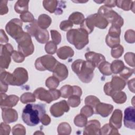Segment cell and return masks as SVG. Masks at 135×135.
<instances>
[{
  "mask_svg": "<svg viewBox=\"0 0 135 135\" xmlns=\"http://www.w3.org/2000/svg\"><path fill=\"white\" fill-rule=\"evenodd\" d=\"M45 114V104H28L23 110L22 118L27 126L33 127L38 124Z\"/></svg>",
  "mask_w": 135,
  "mask_h": 135,
  "instance_id": "6da1fadb",
  "label": "cell"
},
{
  "mask_svg": "<svg viewBox=\"0 0 135 135\" xmlns=\"http://www.w3.org/2000/svg\"><path fill=\"white\" fill-rule=\"evenodd\" d=\"M71 68L83 83L90 82L93 78L95 66L88 61L81 59L76 60L72 64Z\"/></svg>",
  "mask_w": 135,
  "mask_h": 135,
  "instance_id": "7a4b0ae2",
  "label": "cell"
},
{
  "mask_svg": "<svg viewBox=\"0 0 135 135\" xmlns=\"http://www.w3.org/2000/svg\"><path fill=\"white\" fill-rule=\"evenodd\" d=\"M88 33L84 30L80 28L71 29L66 33L68 41L74 45L78 50L82 49L89 43V37Z\"/></svg>",
  "mask_w": 135,
  "mask_h": 135,
  "instance_id": "3957f363",
  "label": "cell"
},
{
  "mask_svg": "<svg viewBox=\"0 0 135 135\" xmlns=\"http://www.w3.org/2000/svg\"><path fill=\"white\" fill-rule=\"evenodd\" d=\"M25 28L31 36L35 37L38 42L41 44L46 43L49 40V34L46 30L40 28L38 24L37 20L32 22L30 24L27 25Z\"/></svg>",
  "mask_w": 135,
  "mask_h": 135,
  "instance_id": "277c9868",
  "label": "cell"
},
{
  "mask_svg": "<svg viewBox=\"0 0 135 135\" xmlns=\"http://www.w3.org/2000/svg\"><path fill=\"white\" fill-rule=\"evenodd\" d=\"M98 14L104 17L109 23H110L113 25L121 28L123 25L124 22L122 17L110 7L103 5L99 8Z\"/></svg>",
  "mask_w": 135,
  "mask_h": 135,
  "instance_id": "5b68a950",
  "label": "cell"
},
{
  "mask_svg": "<svg viewBox=\"0 0 135 135\" xmlns=\"http://www.w3.org/2000/svg\"><path fill=\"white\" fill-rule=\"evenodd\" d=\"M59 62L52 55H45L37 58L35 62V67L38 71L48 70L53 72Z\"/></svg>",
  "mask_w": 135,
  "mask_h": 135,
  "instance_id": "8992f818",
  "label": "cell"
},
{
  "mask_svg": "<svg viewBox=\"0 0 135 135\" xmlns=\"http://www.w3.org/2000/svg\"><path fill=\"white\" fill-rule=\"evenodd\" d=\"M18 51L21 52L25 57L31 55L34 51V46L33 44L31 35L27 32H24L23 36L17 40Z\"/></svg>",
  "mask_w": 135,
  "mask_h": 135,
  "instance_id": "52a82bcc",
  "label": "cell"
},
{
  "mask_svg": "<svg viewBox=\"0 0 135 135\" xmlns=\"http://www.w3.org/2000/svg\"><path fill=\"white\" fill-rule=\"evenodd\" d=\"M22 21L18 18L10 20L5 26L7 33L16 41L21 38L24 32L22 29Z\"/></svg>",
  "mask_w": 135,
  "mask_h": 135,
  "instance_id": "ba28073f",
  "label": "cell"
},
{
  "mask_svg": "<svg viewBox=\"0 0 135 135\" xmlns=\"http://www.w3.org/2000/svg\"><path fill=\"white\" fill-rule=\"evenodd\" d=\"M14 50L12 45L7 43L5 45L1 44L0 66L1 69H7L11 61V56Z\"/></svg>",
  "mask_w": 135,
  "mask_h": 135,
  "instance_id": "9c48e42d",
  "label": "cell"
},
{
  "mask_svg": "<svg viewBox=\"0 0 135 135\" xmlns=\"http://www.w3.org/2000/svg\"><path fill=\"white\" fill-rule=\"evenodd\" d=\"M43 5L44 8L51 13L61 15L63 8L65 7V2L57 1H43Z\"/></svg>",
  "mask_w": 135,
  "mask_h": 135,
  "instance_id": "30bf717a",
  "label": "cell"
},
{
  "mask_svg": "<svg viewBox=\"0 0 135 135\" xmlns=\"http://www.w3.org/2000/svg\"><path fill=\"white\" fill-rule=\"evenodd\" d=\"M13 74V85L21 86L25 84L28 79L27 70L21 67L15 69Z\"/></svg>",
  "mask_w": 135,
  "mask_h": 135,
  "instance_id": "8fae6325",
  "label": "cell"
},
{
  "mask_svg": "<svg viewBox=\"0 0 135 135\" xmlns=\"http://www.w3.org/2000/svg\"><path fill=\"white\" fill-rule=\"evenodd\" d=\"M69 110L70 107L68 102L65 100H62L53 104L50 108V112L53 117L57 118L63 115Z\"/></svg>",
  "mask_w": 135,
  "mask_h": 135,
  "instance_id": "7c38bea8",
  "label": "cell"
},
{
  "mask_svg": "<svg viewBox=\"0 0 135 135\" xmlns=\"http://www.w3.org/2000/svg\"><path fill=\"white\" fill-rule=\"evenodd\" d=\"M134 110L133 107H129L125 109L124 112V125L126 128L132 130L135 129Z\"/></svg>",
  "mask_w": 135,
  "mask_h": 135,
  "instance_id": "4fadbf2b",
  "label": "cell"
},
{
  "mask_svg": "<svg viewBox=\"0 0 135 135\" xmlns=\"http://www.w3.org/2000/svg\"><path fill=\"white\" fill-rule=\"evenodd\" d=\"M19 100V98L16 95H7L5 93H1V108H12L15 106Z\"/></svg>",
  "mask_w": 135,
  "mask_h": 135,
  "instance_id": "5bb4252c",
  "label": "cell"
},
{
  "mask_svg": "<svg viewBox=\"0 0 135 135\" xmlns=\"http://www.w3.org/2000/svg\"><path fill=\"white\" fill-rule=\"evenodd\" d=\"M33 94L37 99L45 101L47 103H50L54 100L50 90H46L43 88H37L34 91Z\"/></svg>",
  "mask_w": 135,
  "mask_h": 135,
  "instance_id": "9a60e30c",
  "label": "cell"
},
{
  "mask_svg": "<svg viewBox=\"0 0 135 135\" xmlns=\"http://www.w3.org/2000/svg\"><path fill=\"white\" fill-rule=\"evenodd\" d=\"M2 116L4 122L10 123L16 121L18 119V113L17 111L10 108L2 109Z\"/></svg>",
  "mask_w": 135,
  "mask_h": 135,
  "instance_id": "2e32d148",
  "label": "cell"
},
{
  "mask_svg": "<svg viewBox=\"0 0 135 135\" xmlns=\"http://www.w3.org/2000/svg\"><path fill=\"white\" fill-rule=\"evenodd\" d=\"M100 123L98 120H92L87 122L83 130V134H100Z\"/></svg>",
  "mask_w": 135,
  "mask_h": 135,
  "instance_id": "e0dca14e",
  "label": "cell"
},
{
  "mask_svg": "<svg viewBox=\"0 0 135 135\" xmlns=\"http://www.w3.org/2000/svg\"><path fill=\"white\" fill-rule=\"evenodd\" d=\"M91 21L92 25L101 29L105 28L108 25V22L102 16L98 13L90 15L87 17Z\"/></svg>",
  "mask_w": 135,
  "mask_h": 135,
  "instance_id": "ac0fdd59",
  "label": "cell"
},
{
  "mask_svg": "<svg viewBox=\"0 0 135 135\" xmlns=\"http://www.w3.org/2000/svg\"><path fill=\"white\" fill-rule=\"evenodd\" d=\"M69 74L67 67L65 65L58 62L53 71V76L56 78L60 81L65 80Z\"/></svg>",
  "mask_w": 135,
  "mask_h": 135,
  "instance_id": "d6986e66",
  "label": "cell"
},
{
  "mask_svg": "<svg viewBox=\"0 0 135 135\" xmlns=\"http://www.w3.org/2000/svg\"><path fill=\"white\" fill-rule=\"evenodd\" d=\"M85 57L86 61L91 62L95 68H98L102 62L105 61V57L102 54L92 51L86 52Z\"/></svg>",
  "mask_w": 135,
  "mask_h": 135,
  "instance_id": "ffe728a7",
  "label": "cell"
},
{
  "mask_svg": "<svg viewBox=\"0 0 135 135\" xmlns=\"http://www.w3.org/2000/svg\"><path fill=\"white\" fill-rule=\"evenodd\" d=\"M95 109L96 113L102 117H107L112 112L113 106L112 104L100 102L95 106Z\"/></svg>",
  "mask_w": 135,
  "mask_h": 135,
  "instance_id": "44dd1931",
  "label": "cell"
},
{
  "mask_svg": "<svg viewBox=\"0 0 135 135\" xmlns=\"http://www.w3.org/2000/svg\"><path fill=\"white\" fill-rule=\"evenodd\" d=\"M122 112L121 110L115 109L109 120V124L117 129H119L122 126Z\"/></svg>",
  "mask_w": 135,
  "mask_h": 135,
  "instance_id": "7402d4cb",
  "label": "cell"
},
{
  "mask_svg": "<svg viewBox=\"0 0 135 135\" xmlns=\"http://www.w3.org/2000/svg\"><path fill=\"white\" fill-rule=\"evenodd\" d=\"M110 82L114 91H119L122 90L124 88L127 83L126 80L118 76H112L111 81Z\"/></svg>",
  "mask_w": 135,
  "mask_h": 135,
  "instance_id": "603a6c76",
  "label": "cell"
},
{
  "mask_svg": "<svg viewBox=\"0 0 135 135\" xmlns=\"http://www.w3.org/2000/svg\"><path fill=\"white\" fill-rule=\"evenodd\" d=\"M58 57L62 60H66L72 57L74 54L73 50L69 46H64L59 48L56 51Z\"/></svg>",
  "mask_w": 135,
  "mask_h": 135,
  "instance_id": "cb8c5ba5",
  "label": "cell"
},
{
  "mask_svg": "<svg viewBox=\"0 0 135 135\" xmlns=\"http://www.w3.org/2000/svg\"><path fill=\"white\" fill-rule=\"evenodd\" d=\"M37 21L38 26L44 30H46L52 23L51 18L47 15L43 14L39 16Z\"/></svg>",
  "mask_w": 135,
  "mask_h": 135,
  "instance_id": "d4e9b609",
  "label": "cell"
},
{
  "mask_svg": "<svg viewBox=\"0 0 135 135\" xmlns=\"http://www.w3.org/2000/svg\"><path fill=\"white\" fill-rule=\"evenodd\" d=\"M29 1L19 0L17 1L14 6L15 11L19 14H23L28 12Z\"/></svg>",
  "mask_w": 135,
  "mask_h": 135,
  "instance_id": "484cf974",
  "label": "cell"
},
{
  "mask_svg": "<svg viewBox=\"0 0 135 135\" xmlns=\"http://www.w3.org/2000/svg\"><path fill=\"white\" fill-rule=\"evenodd\" d=\"M134 1H126V0H122V1H116V5L124 10V11H129L132 10V12L134 13Z\"/></svg>",
  "mask_w": 135,
  "mask_h": 135,
  "instance_id": "4316f807",
  "label": "cell"
},
{
  "mask_svg": "<svg viewBox=\"0 0 135 135\" xmlns=\"http://www.w3.org/2000/svg\"><path fill=\"white\" fill-rule=\"evenodd\" d=\"M114 102L118 104L124 103L127 99L126 94L122 91H115L111 96Z\"/></svg>",
  "mask_w": 135,
  "mask_h": 135,
  "instance_id": "83f0119b",
  "label": "cell"
},
{
  "mask_svg": "<svg viewBox=\"0 0 135 135\" xmlns=\"http://www.w3.org/2000/svg\"><path fill=\"white\" fill-rule=\"evenodd\" d=\"M124 66L123 62L120 60H114L111 64H110L111 72L114 74L119 73L123 70Z\"/></svg>",
  "mask_w": 135,
  "mask_h": 135,
  "instance_id": "f1b7e54d",
  "label": "cell"
},
{
  "mask_svg": "<svg viewBox=\"0 0 135 135\" xmlns=\"http://www.w3.org/2000/svg\"><path fill=\"white\" fill-rule=\"evenodd\" d=\"M120 134L118 129L109 124H104L100 130V134Z\"/></svg>",
  "mask_w": 135,
  "mask_h": 135,
  "instance_id": "f546056e",
  "label": "cell"
},
{
  "mask_svg": "<svg viewBox=\"0 0 135 135\" xmlns=\"http://www.w3.org/2000/svg\"><path fill=\"white\" fill-rule=\"evenodd\" d=\"M84 15L79 12H75L72 13L69 17V20L74 24H81L84 20Z\"/></svg>",
  "mask_w": 135,
  "mask_h": 135,
  "instance_id": "4dcf8cb0",
  "label": "cell"
},
{
  "mask_svg": "<svg viewBox=\"0 0 135 135\" xmlns=\"http://www.w3.org/2000/svg\"><path fill=\"white\" fill-rule=\"evenodd\" d=\"M98 68L100 72L104 75L108 76L112 73L111 70L110 64L106 61L102 62Z\"/></svg>",
  "mask_w": 135,
  "mask_h": 135,
  "instance_id": "1f68e13d",
  "label": "cell"
},
{
  "mask_svg": "<svg viewBox=\"0 0 135 135\" xmlns=\"http://www.w3.org/2000/svg\"><path fill=\"white\" fill-rule=\"evenodd\" d=\"M71 128L67 122H62L57 127V133L59 134H70L71 132Z\"/></svg>",
  "mask_w": 135,
  "mask_h": 135,
  "instance_id": "d6a6232c",
  "label": "cell"
},
{
  "mask_svg": "<svg viewBox=\"0 0 135 135\" xmlns=\"http://www.w3.org/2000/svg\"><path fill=\"white\" fill-rule=\"evenodd\" d=\"M88 122L87 117L83 114H79L75 117L74 119V124L78 127H85Z\"/></svg>",
  "mask_w": 135,
  "mask_h": 135,
  "instance_id": "836d02e7",
  "label": "cell"
},
{
  "mask_svg": "<svg viewBox=\"0 0 135 135\" xmlns=\"http://www.w3.org/2000/svg\"><path fill=\"white\" fill-rule=\"evenodd\" d=\"M61 96L64 98H69L73 94V87L70 85H65L60 90Z\"/></svg>",
  "mask_w": 135,
  "mask_h": 135,
  "instance_id": "e575fe53",
  "label": "cell"
},
{
  "mask_svg": "<svg viewBox=\"0 0 135 135\" xmlns=\"http://www.w3.org/2000/svg\"><path fill=\"white\" fill-rule=\"evenodd\" d=\"M60 81L55 76L49 77L45 81V85L49 89H55L59 85Z\"/></svg>",
  "mask_w": 135,
  "mask_h": 135,
  "instance_id": "d590c367",
  "label": "cell"
},
{
  "mask_svg": "<svg viewBox=\"0 0 135 135\" xmlns=\"http://www.w3.org/2000/svg\"><path fill=\"white\" fill-rule=\"evenodd\" d=\"M80 28L85 31L88 34H89L91 33L93 31L94 26L92 25L89 19L86 17L80 24Z\"/></svg>",
  "mask_w": 135,
  "mask_h": 135,
  "instance_id": "8d00e7d4",
  "label": "cell"
},
{
  "mask_svg": "<svg viewBox=\"0 0 135 135\" xmlns=\"http://www.w3.org/2000/svg\"><path fill=\"white\" fill-rule=\"evenodd\" d=\"M21 101L22 103L25 104L29 102H35V97L34 94L31 92L24 93L21 96Z\"/></svg>",
  "mask_w": 135,
  "mask_h": 135,
  "instance_id": "74e56055",
  "label": "cell"
},
{
  "mask_svg": "<svg viewBox=\"0 0 135 135\" xmlns=\"http://www.w3.org/2000/svg\"><path fill=\"white\" fill-rule=\"evenodd\" d=\"M120 42V37H112L108 34L106 36L105 42L111 48H113L119 44Z\"/></svg>",
  "mask_w": 135,
  "mask_h": 135,
  "instance_id": "f35d334b",
  "label": "cell"
},
{
  "mask_svg": "<svg viewBox=\"0 0 135 135\" xmlns=\"http://www.w3.org/2000/svg\"><path fill=\"white\" fill-rule=\"evenodd\" d=\"M68 103L69 105L72 108L77 107L81 103L80 97L75 94H73L68 98Z\"/></svg>",
  "mask_w": 135,
  "mask_h": 135,
  "instance_id": "ab89813d",
  "label": "cell"
},
{
  "mask_svg": "<svg viewBox=\"0 0 135 135\" xmlns=\"http://www.w3.org/2000/svg\"><path fill=\"white\" fill-rule=\"evenodd\" d=\"M124 52L123 46L120 44L112 48L111 54V56L115 59H118L121 56Z\"/></svg>",
  "mask_w": 135,
  "mask_h": 135,
  "instance_id": "60d3db41",
  "label": "cell"
},
{
  "mask_svg": "<svg viewBox=\"0 0 135 135\" xmlns=\"http://www.w3.org/2000/svg\"><path fill=\"white\" fill-rule=\"evenodd\" d=\"M100 102V100L97 97L93 95H89L86 97L84 101L85 105H90L93 108Z\"/></svg>",
  "mask_w": 135,
  "mask_h": 135,
  "instance_id": "b9f144b4",
  "label": "cell"
},
{
  "mask_svg": "<svg viewBox=\"0 0 135 135\" xmlns=\"http://www.w3.org/2000/svg\"><path fill=\"white\" fill-rule=\"evenodd\" d=\"M134 69H130L127 66H124L123 70L119 73L121 78L124 80H127L134 73Z\"/></svg>",
  "mask_w": 135,
  "mask_h": 135,
  "instance_id": "7bdbcfd3",
  "label": "cell"
},
{
  "mask_svg": "<svg viewBox=\"0 0 135 135\" xmlns=\"http://www.w3.org/2000/svg\"><path fill=\"white\" fill-rule=\"evenodd\" d=\"M45 52L49 54H53L57 51V46L53 41L47 42L45 46Z\"/></svg>",
  "mask_w": 135,
  "mask_h": 135,
  "instance_id": "ee69618b",
  "label": "cell"
},
{
  "mask_svg": "<svg viewBox=\"0 0 135 135\" xmlns=\"http://www.w3.org/2000/svg\"><path fill=\"white\" fill-rule=\"evenodd\" d=\"M25 133V128L22 124H16L12 129V134L14 135H24Z\"/></svg>",
  "mask_w": 135,
  "mask_h": 135,
  "instance_id": "f6af8a7d",
  "label": "cell"
},
{
  "mask_svg": "<svg viewBox=\"0 0 135 135\" xmlns=\"http://www.w3.org/2000/svg\"><path fill=\"white\" fill-rule=\"evenodd\" d=\"M124 38L128 43H133L135 41V32L133 30H127L124 34Z\"/></svg>",
  "mask_w": 135,
  "mask_h": 135,
  "instance_id": "bcb514c9",
  "label": "cell"
},
{
  "mask_svg": "<svg viewBox=\"0 0 135 135\" xmlns=\"http://www.w3.org/2000/svg\"><path fill=\"white\" fill-rule=\"evenodd\" d=\"M121 34V28L120 27L112 25L110 27L109 30L108 35L115 37H120V35Z\"/></svg>",
  "mask_w": 135,
  "mask_h": 135,
  "instance_id": "7dc6e473",
  "label": "cell"
},
{
  "mask_svg": "<svg viewBox=\"0 0 135 135\" xmlns=\"http://www.w3.org/2000/svg\"><path fill=\"white\" fill-rule=\"evenodd\" d=\"M22 21L24 22H33L35 21L33 15L30 12H26L20 15V16Z\"/></svg>",
  "mask_w": 135,
  "mask_h": 135,
  "instance_id": "c3c4849f",
  "label": "cell"
},
{
  "mask_svg": "<svg viewBox=\"0 0 135 135\" xmlns=\"http://www.w3.org/2000/svg\"><path fill=\"white\" fill-rule=\"evenodd\" d=\"M124 58L126 62L130 66L134 68V54L132 52L127 53Z\"/></svg>",
  "mask_w": 135,
  "mask_h": 135,
  "instance_id": "681fc988",
  "label": "cell"
},
{
  "mask_svg": "<svg viewBox=\"0 0 135 135\" xmlns=\"http://www.w3.org/2000/svg\"><path fill=\"white\" fill-rule=\"evenodd\" d=\"M73 24L70 20H64L61 22L60 25V28L62 31H69L72 29Z\"/></svg>",
  "mask_w": 135,
  "mask_h": 135,
  "instance_id": "f907efd6",
  "label": "cell"
},
{
  "mask_svg": "<svg viewBox=\"0 0 135 135\" xmlns=\"http://www.w3.org/2000/svg\"><path fill=\"white\" fill-rule=\"evenodd\" d=\"M12 57L13 60L17 63H21L24 61L25 56L20 52L17 51H14Z\"/></svg>",
  "mask_w": 135,
  "mask_h": 135,
  "instance_id": "816d5d0a",
  "label": "cell"
},
{
  "mask_svg": "<svg viewBox=\"0 0 135 135\" xmlns=\"http://www.w3.org/2000/svg\"><path fill=\"white\" fill-rule=\"evenodd\" d=\"M51 35L52 41L56 45H58L60 43L61 41V35L60 33L56 30H51Z\"/></svg>",
  "mask_w": 135,
  "mask_h": 135,
  "instance_id": "f5cc1de1",
  "label": "cell"
},
{
  "mask_svg": "<svg viewBox=\"0 0 135 135\" xmlns=\"http://www.w3.org/2000/svg\"><path fill=\"white\" fill-rule=\"evenodd\" d=\"M80 112L81 114H84L86 117H90L92 116L94 113L93 108L90 105H85L81 109Z\"/></svg>",
  "mask_w": 135,
  "mask_h": 135,
  "instance_id": "db71d44e",
  "label": "cell"
},
{
  "mask_svg": "<svg viewBox=\"0 0 135 135\" xmlns=\"http://www.w3.org/2000/svg\"><path fill=\"white\" fill-rule=\"evenodd\" d=\"M11 127L5 122H2L0 126V134L8 135L10 133Z\"/></svg>",
  "mask_w": 135,
  "mask_h": 135,
  "instance_id": "11a10c76",
  "label": "cell"
},
{
  "mask_svg": "<svg viewBox=\"0 0 135 135\" xmlns=\"http://www.w3.org/2000/svg\"><path fill=\"white\" fill-rule=\"evenodd\" d=\"M7 1L2 0L0 2V14L1 15L6 14L8 11V9L7 6Z\"/></svg>",
  "mask_w": 135,
  "mask_h": 135,
  "instance_id": "9f6ffc18",
  "label": "cell"
},
{
  "mask_svg": "<svg viewBox=\"0 0 135 135\" xmlns=\"http://www.w3.org/2000/svg\"><path fill=\"white\" fill-rule=\"evenodd\" d=\"M104 91L105 92V94L109 96H111V95L115 92L113 90L110 82H107L105 84L104 86Z\"/></svg>",
  "mask_w": 135,
  "mask_h": 135,
  "instance_id": "6f0895ef",
  "label": "cell"
},
{
  "mask_svg": "<svg viewBox=\"0 0 135 135\" xmlns=\"http://www.w3.org/2000/svg\"><path fill=\"white\" fill-rule=\"evenodd\" d=\"M51 121L50 117L46 114H44V115L42 117L41 120V122L43 125L44 126H47L49 125Z\"/></svg>",
  "mask_w": 135,
  "mask_h": 135,
  "instance_id": "680465c9",
  "label": "cell"
},
{
  "mask_svg": "<svg viewBox=\"0 0 135 135\" xmlns=\"http://www.w3.org/2000/svg\"><path fill=\"white\" fill-rule=\"evenodd\" d=\"M53 95V97L54 98V100H57L61 96V92L60 90L55 89H49Z\"/></svg>",
  "mask_w": 135,
  "mask_h": 135,
  "instance_id": "91938a15",
  "label": "cell"
},
{
  "mask_svg": "<svg viewBox=\"0 0 135 135\" xmlns=\"http://www.w3.org/2000/svg\"><path fill=\"white\" fill-rule=\"evenodd\" d=\"M134 80L135 79L133 78L131 80H130L128 82V88L129 89V90L130 91H131L132 93H134V90H135V88H134Z\"/></svg>",
  "mask_w": 135,
  "mask_h": 135,
  "instance_id": "94428289",
  "label": "cell"
},
{
  "mask_svg": "<svg viewBox=\"0 0 135 135\" xmlns=\"http://www.w3.org/2000/svg\"><path fill=\"white\" fill-rule=\"evenodd\" d=\"M8 41V38L6 35L5 32L3 29L1 30V42L2 43H7Z\"/></svg>",
  "mask_w": 135,
  "mask_h": 135,
  "instance_id": "6125c7cd",
  "label": "cell"
},
{
  "mask_svg": "<svg viewBox=\"0 0 135 135\" xmlns=\"http://www.w3.org/2000/svg\"><path fill=\"white\" fill-rule=\"evenodd\" d=\"M103 3L104 4V6L110 8L116 6V1H104Z\"/></svg>",
  "mask_w": 135,
  "mask_h": 135,
  "instance_id": "be15d7a7",
  "label": "cell"
},
{
  "mask_svg": "<svg viewBox=\"0 0 135 135\" xmlns=\"http://www.w3.org/2000/svg\"><path fill=\"white\" fill-rule=\"evenodd\" d=\"M73 94H75L81 97L82 93L81 89L79 86H75V85L73 86Z\"/></svg>",
  "mask_w": 135,
  "mask_h": 135,
  "instance_id": "e7e4bbea",
  "label": "cell"
},
{
  "mask_svg": "<svg viewBox=\"0 0 135 135\" xmlns=\"http://www.w3.org/2000/svg\"><path fill=\"white\" fill-rule=\"evenodd\" d=\"M44 134L43 132H38V131H37V132H35L34 133V134Z\"/></svg>",
  "mask_w": 135,
  "mask_h": 135,
  "instance_id": "03108f58",
  "label": "cell"
}]
</instances>
